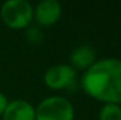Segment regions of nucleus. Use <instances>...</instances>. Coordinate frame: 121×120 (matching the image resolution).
Returning a JSON list of instances; mask_svg holds the SVG:
<instances>
[{"mask_svg": "<svg viewBox=\"0 0 121 120\" xmlns=\"http://www.w3.org/2000/svg\"><path fill=\"white\" fill-rule=\"evenodd\" d=\"M82 89L105 104H121V60L105 58L95 61L81 77Z\"/></svg>", "mask_w": 121, "mask_h": 120, "instance_id": "obj_1", "label": "nucleus"}, {"mask_svg": "<svg viewBox=\"0 0 121 120\" xmlns=\"http://www.w3.org/2000/svg\"><path fill=\"white\" fill-rule=\"evenodd\" d=\"M34 8L27 0H7L1 5L0 17L11 28L20 30L30 26L33 20Z\"/></svg>", "mask_w": 121, "mask_h": 120, "instance_id": "obj_2", "label": "nucleus"}, {"mask_svg": "<svg viewBox=\"0 0 121 120\" xmlns=\"http://www.w3.org/2000/svg\"><path fill=\"white\" fill-rule=\"evenodd\" d=\"M35 120H74L73 105L61 95L47 97L35 108Z\"/></svg>", "mask_w": 121, "mask_h": 120, "instance_id": "obj_3", "label": "nucleus"}, {"mask_svg": "<svg viewBox=\"0 0 121 120\" xmlns=\"http://www.w3.org/2000/svg\"><path fill=\"white\" fill-rule=\"evenodd\" d=\"M77 79V71L67 64H59L49 67L45 76V84L52 89L68 88L74 85Z\"/></svg>", "mask_w": 121, "mask_h": 120, "instance_id": "obj_4", "label": "nucleus"}, {"mask_svg": "<svg viewBox=\"0 0 121 120\" xmlns=\"http://www.w3.org/2000/svg\"><path fill=\"white\" fill-rule=\"evenodd\" d=\"M62 13L61 4L58 0H41L37 4L33 13V19L40 26H51L55 24Z\"/></svg>", "mask_w": 121, "mask_h": 120, "instance_id": "obj_5", "label": "nucleus"}, {"mask_svg": "<svg viewBox=\"0 0 121 120\" xmlns=\"http://www.w3.org/2000/svg\"><path fill=\"white\" fill-rule=\"evenodd\" d=\"M2 120H35V108L32 104L22 99L8 101L2 113Z\"/></svg>", "mask_w": 121, "mask_h": 120, "instance_id": "obj_6", "label": "nucleus"}, {"mask_svg": "<svg viewBox=\"0 0 121 120\" xmlns=\"http://www.w3.org/2000/svg\"><path fill=\"white\" fill-rule=\"evenodd\" d=\"M71 66L75 70H88L96 61V53L91 45H80L75 47L69 55Z\"/></svg>", "mask_w": 121, "mask_h": 120, "instance_id": "obj_7", "label": "nucleus"}, {"mask_svg": "<svg viewBox=\"0 0 121 120\" xmlns=\"http://www.w3.org/2000/svg\"><path fill=\"white\" fill-rule=\"evenodd\" d=\"M99 120H121V106L118 104H105L99 111Z\"/></svg>", "mask_w": 121, "mask_h": 120, "instance_id": "obj_8", "label": "nucleus"}, {"mask_svg": "<svg viewBox=\"0 0 121 120\" xmlns=\"http://www.w3.org/2000/svg\"><path fill=\"white\" fill-rule=\"evenodd\" d=\"M26 37L33 44H39L42 40V32L35 26H30L26 31Z\"/></svg>", "mask_w": 121, "mask_h": 120, "instance_id": "obj_9", "label": "nucleus"}, {"mask_svg": "<svg viewBox=\"0 0 121 120\" xmlns=\"http://www.w3.org/2000/svg\"><path fill=\"white\" fill-rule=\"evenodd\" d=\"M7 105H8V99L6 98V95L4 93L0 92V116H2V113L5 112Z\"/></svg>", "mask_w": 121, "mask_h": 120, "instance_id": "obj_10", "label": "nucleus"}]
</instances>
